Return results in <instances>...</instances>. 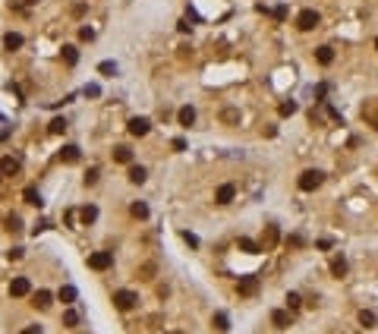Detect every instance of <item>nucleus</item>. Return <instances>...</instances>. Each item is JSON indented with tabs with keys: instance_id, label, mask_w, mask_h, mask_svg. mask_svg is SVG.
<instances>
[{
	"instance_id": "nucleus-12",
	"label": "nucleus",
	"mask_w": 378,
	"mask_h": 334,
	"mask_svg": "<svg viewBox=\"0 0 378 334\" xmlns=\"http://www.w3.org/2000/svg\"><path fill=\"white\" fill-rule=\"evenodd\" d=\"M347 268H350V265H347L343 255H334V259H331V275L334 278H343V275H347Z\"/></svg>"
},
{
	"instance_id": "nucleus-6",
	"label": "nucleus",
	"mask_w": 378,
	"mask_h": 334,
	"mask_svg": "<svg viewBox=\"0 0 378 334\" xmlns=\"http://www.w3.org/2000/svg\"><path fill=\"white\" fill-rule=\"evenodd\" d=\"M126 126H130V133H133V136H145V133L151 130L148 117H133V120H130V123H126Z\"/></svg>"
},
{
	"instance_id": "nucleus-31",
	"label": "nucleus",
	"mask_w": 378,
	"mask_h": 334,
	"mask_svg": "<svg viewBox=\"0 0 378 334\" xmlns=\"http://www.w3.org/2000/svg\"><path fill=\"white\" fill-rule=\"evenodd\" d=\"M221 120H224V123H236V120H239V110H234V107H227L224 114H221Z\"/></svg>"
},
{
	"instance_id": "nucleus-13",
	"label": "nucleus",
	"mask_w": 378,
	"mask_h": 334,
	"mask_svg": "<svg viewBox=\"0 0 378 334\" xmlns=\"http://www.w3.org/2000/svg\"><path fill=\"white\" fill-rule=\"evenodd\" d=\"M3 48L6 50H19L22 48V35H19V32H6V35H3Z\"/></svg>"
},
{
	"instance_id": "nucleus-23",
	"label": "nucleus",
	"mask_w": 378,
	"mask_h": 334,
	"mask_svg": "<svg viewBox=\"0 0 378 334\" xmlns=\"http://www.w3.org/2000/svg\"><path fill=\"white\" fill-rule=\"evenodd\" d=\"M130 215H133V218H139V221H142V218H148V205H145V202H133Z\"/></svg>"
},
{
	"instance_id": "nucleus-21",
	"label": "nucleus",
	"mask_w": 378,
	"mask_h": 334,
	"mask_svg": "<svg viewBox=\"0 0 378 334\" xmlns=\"http://www.w3.org/2000/svg\"><path fill=\"white\" fill-rule=\"evenodd\" d=\"M79 218L85 221V224H94V221H98V208H94V205H85V208L79 211Z\"/></svg>"
},
{
	"instance_id": "nucleus-44",
	"label": "nucleus",
	"mask_w": 378,
	"mask_h": 334,
	"mask_svg": "<svg viewBox=\"0 0 378 334\" xmlns=\"http://www.w3.org/2000/svg\"><path fill=\"white\" fill-rule=\"evenodd\" d=\"M375 50H378V38H375Z\"/></svg>"
},
{
	"instance_id": "nucleus-19",
	"label": "nucleus",
	"mask_w": 378,
	"mask_h": 334,
	"mask_svg": "<svg viewBox=\"0 0 378 334\" xmlns=\"http://www.w3.org/2000/svg\"><path fill=\"white\" fill-rule=\"evenodd\" d=\"M114 161H120V164H130V161H133V151L126 148V145H117V148H114Z\"/></svg>"
},
{
	"instance_id": "nucleus-22",
	"label": "nucleus",
	"mask_w": 378,
	"mask_h": 334,
	"mask_svg": "<svg viewBox=\"0 0 378 334\" xmlns=\"http://www.w3.org/2000/svg\"><path fill=\"white\" fill-rule=\"evenodd\" d=\"M214 331H221V334L230 331V319H227L224 312H218V315H214Z\"/></svg>"
},
{
	"instance_id": "nucleus-11",
	"label": "nucleus",
	"mask_w": 378,
	"mask_h": 334,
	"mask_svg": "<svg viewBox=\"0 0 378 334\" xmlns=\"http://www.w3.org/2000/svg\"><path fill=\"white\" fill-rule=\"evenodd\" d=\"M60 161L76 164V161H79V145H63V148H60Z\"/></svg>"
},
{
	"instance_id": "nucleus-38",
	"label": "nucleus",
	"mask_w": 378,
	"mask_h": 334,
	"mask_svg": "<svg viewBox=\"0 0 378 334\" xmlns=\"http://www.w3.org/2000/svg\"><path fill=\"white\" fill-rule=\"evenodd\" d=\"M6 227H10V230H19V227H22V221L16 218V215H10V218H6Z\"/></svg>"
},
{
	"instance_id": "nucleus-42",
	"label": "nucleus",
	"mask_w": 378,
	"mask_h": 334,
	"mask_svg": "<svg viewBox=\"0 0 378 334\" xmlns=\"http://www.w3.org/2000/svg\"><path fill=\"white\" fill-rule=\"evenodd\" d=\"M25 3H38V0H25Z\"/></svg>"
},
{
	"instance_id": "nucleus-20",
	"label": "nucleus",
	"mask_w": 378,
	"mask_h": 334,
	"mask_svg": "<svg viewBox=\"0 0 378 334\" xmlns=\"http://www.w3.org/2000/svg\"><path fill=\"white\" fill-rule=\"evenodd\" d=\"M50 299H54V296H50V290H38V293H35V303H32V306H38V309H47Z\"/></svg>"
},
{
	"instance_id": "nucleus-10",
	"label": "nucleus",
	"mask_w": 378,
	"mask_h": 334,
	"mask_svg": "<svg viewBox=\"0 0 378 334\" xmlns=\"http://www.w3.org/2000/svg\"><path fill=\"white\" fill-rule=\"evenodd\" d=\"M22 199L29 202V205H35V208H41V205H45V199H41V192L35 190V186H25V190H22Z\"/></svg>"
},
{
	"instance_id": "nucleus-27",
	"label": "nucleus",
	"mask_w": 378,
	"mask_h": 334,
	"mask_svg": "<svg viewBox=\"0 0 378 334\" xmlns=\"http://www.w3.org/2000/svg\"><path fill=\"white\" fill-rule=\"evenodd\" d=\"M73 299H76V287H70V284L60 287V303H73Z\"/></svg>"
},
{
	"instance_id": "nucleus-37",
	"label": "nucleus",
	"mask_w": 378,
	"mask_h": 334,
	"mask_svg": "<svg viewBox=\"0 0 378 334\" xmlns=\"http://www.w3.org/2000/svg\"><path fill=\"white\" fill-rule=\"evenodd\" d=\"M101 95V85H85V98H98Z\"/></svg>"
},
{
	"instance_id": "nucleus-41",
	"label": "nucleus",
	"mask_w": 378,
	"mask_h": 334,
	"mask_svg": "<svg viewBox=\"0 0 378 334\" xmlns=\"http://www.w3.org/2000/svg\"><path fill=\"white\" fill-rule=\"evenodd\" d=\"M22 334H41V328H38V325H29V328H25Z\"/></svg>"
},
{
	"instance_id": "nucleus-32",
	"label": "nucleus",
	"mask_w": 378,
	"mask_h": 334,
	"mask_svg": "<svg viewBox=\"0 0 378 334\" xmlns=\"http://www.w3.org/2000/svg\"><path fill=\"white\" fill-rule=\"evenodd\" d=\"M180 237H183V243H189V246H192V249H195V246H199V237H195V234H189V230H183V234H180Z\"/></svg>"
},
{
	"instance_id": "nucleus-17",
	"label": "nucleus",
	"mask_w": 378,
	"mask_h": 334,
	"mask_svg": "<svg viewBox=\"0 0 378 334\" xmlns=\"http://www.w3.org/2000/svg\"><path fill=\"white\" fill-rule=\"evenodd\" d=\"M315 60H319L322 66H328V63H334V50H331L328 45H325V48H319V50H315Z\"/></svg>"
},
{
	"instance_id": "nucleus-9",
	"label": "nucleus",
	"mask_w": 378,
	"mask_h": 334,
	"mask_svg": "<svg viewBox=\"0 0 378 334\" xmlns=\"http://www.w3.org/2000/svg\"><path fill=\"white\" fill-rule=\"evenodd\" d=\"M236 290H239V296H252L255 290H259V281H255V278H243L236 284Z\"/></svg>"
},
{
	"instance_id": "nucleus-4",
	"label": "nucleus",
	"mask_w": 378,
	"mask_h": 334,
	"mask_svg": "<svg viewBox=\"0 0 378 334\" xmlns=\"http://www.w3.org/2000/svg\"><path fill=\"white\" fill-rule=\"evenodd\" d=\"M319 19H322V16L315 13V10H303V13L296 16V29L299 32H312L315 25H319Z\"/></svg>"
},
{
	"instance_id": "nucleus-43",
	"label": "nucleus",
	"mask_w": 378,
	"mask_h": 334,
	"mask_svg": "<svg viewBox=\"0 0 378 334\" xmlns=\"http://www.w3.org/2000/svg\"><path fill=\"white\" fill-rule=\"evenodd\" d=\"M0 183H3V170H0Z\"/></svg>"
},
{
	"instance_id": "nucleus-39",
	"label": "nucleus",
	"mask_w": 378,
	"mask_h": 334,
	"mask_svg": "<svg viewBox=\"0 0 378 334\" xmlns=\"http://www.w3.org/2000/svg\"><path fill=\"white\" fill-rule=\"evenodd\" d=\"M170 145H174L177 151H186V139H174V142H170Z\"/></svg>"
},
{
	"instance_id": "nucleus-28",
	"label": "nucleus",
	"mask_w": 378,
	"mask_h": 334,
	"mask_svg": "<svg viewBox=\"0 0 378 334\" xmlns=\"http://www.w3.org/2000/svg\"><path fill=\"white\" fill-rule=\"evenodd\" d=\"M98 73L101 76H117V63H114V60H104V63L98 66Z\"/></svg>"
},
{
	"instance_id": "nucleus-45",
	"label": "nucleus",
	"mask_w": 378,
	"mask_h": 334,
	"mask_svg": "<svg viewBox=\"0 0 378 334\" xmlns=\"http://www.w3.org/2000/svg\"><path fill=\"white\" fill-rule=\"evenodd\" d=\"M375 126H378V123H375Z\"/></svg>"
},
{
	"instance_id": "nucleus-18",
	"label": "nucleus",
	"mask_w": 378,
	"mask_h": 334,
	"mask_svg": "<svg viewBox=\"0 0 378 334\" xmlns=\"http://www.w3.org/2000/svg\"><path fill=\"white\" fill-rule=\"evenodd\" d=\"M145 180H148V170L139 167V164H133L130 167V183H145Z\"/></svg>"
},
{
	"instance_id": "nucleus-29",
	"label": "nucleus",
	"mask_w": 378,
	"mask_h": 334,
	"mask_svg": "<svg viewBox=\"0 0 378 334\" xmlns=\"http://www.w3.org/2000/svg\"><path fill=\"white\" fill-rule=\"evenodd\" d=\"M359 325H363V328H372V325H375V312L363 309V312H359Z\"/></svg>"
},
{
	"instance_id": "nucleus-1",
	"label": "nucleus",
	"mask_w": 378,
	"mask_h": 334,
	"mask_svg": "<svg viewBox=\"0 0 378 334\" xmlns=\"http://www.w3.org/2000/svg\"><path fill=\"white\" fill-rule=\"evenodd\" d=\"M322 183H325V174H322V170H306V174L299 177V190H303V192H315Z\"/></svg>"
},
{
	"instance_id": "nucleus-16",
	"label": "nucleus",
	"mask_w": 378,
	"mask_h": 334,
	"mask_svg": "<svg viewBox=\"0 0 378 334\" xmlns=\"http://www.w3.org/2000/svg\"><path fill=\"white\" fill-rule=\"evenodd\" d=\"M19 167H22V164H19V158H13V155L0 161V170H3V177H6V174H16V170H19Z\"/></svg>"
},
{
	"instance_id": "nucleus-8",
	"label": "nucleus",
	"mask_w": 378,
	"mask_h": 334,
	"mask_svg": "<svg viewBox=\"0 0 378 334\" xmlns=\"http://www.w3.org/2000/svg\"><path fill=\"white\" fill-rule=\"evenodd\" d=\"M271 325H274V328H281V331L290 328V312L287 309H274L271 312Z\"/></svg>"
},
{
	"instance_id": "nucleus-14",
	"label": "nucleus",
	"mask_w": 378,
	"mask_h": 334,
	"mask_svg": "<svg viewBox=\"0 0 378 334\" xmlns=\"http://www.w3.org/2000/svg\"><path fill=\"white\" fill-rule=\"evenodd\" d=\"M177 120H180V123H183V126H192V123H195V107H192V104L180 107V114H177Z\"/></svg>"
},
{
	"instance_id": "nucleus-25",
	"label": "nucleus",
	"mask_w": 378,
	"mask_h": 334,
	"mask_svg": "<svg viewBox=\"0 0 378 334\" xmlns=\"http://www.w3.org/2000/svg\"><path fill=\"white\" fill-rule=\"evenodd\" d=\"M63 325H66V328H76V325H79V312H76V309H66V312H63Z\"/></svg>"
},
{
	"instance_id": "nucleus-15",
	"label": "nucleus",
	"mask_w": 378,
	"mask_h": 334,
	"mask_svg": "<svg viewBox=\"0 0 378 334\" xmlns=\"http://www.w3.org/2000/svg\"><path fill=\"white\" fill-rule=\"evenodd\" d=\"M60 54H63L66 66H76V63H79V50H76L73 45H63V50H60Z\"/></svg>"
},
{
	"instance_id": "nucleus-2",
	"label": "nucleus",
	"mask_w": 378,
	"mask_h": 334,
	"mask_svg": "<svg viewBox=\"0 0 378 334\" xmlns=\"http://www.w3.org/2000/svg\"><path fill=\"white\" fill-rule=\"evenodd\" d=\"M110 265H114V252H107V249L89 255V268H94V271H107Z\"/></svg>"
},
{
	"instance_id": "nucleus-24",
	"label": "nucleus",
	"mask_w": 378,
	"mask_h": 334,
	"mask_svg": "<svg viewBox=\"0 0 378 334\" xmlns=\"http://www.w3.org/2000/svg\"><path fill=\"white\" fill-rule=\"evenodd\" d=\"M239 249L249 252V255H255V252H259V243H252L249 237H239Z\"/></svg>"
},
{
	"instance_id": "nucleus-34",
	"label": "nucleus",
	"mask_w": 378,
	"mask_h": 334,
	"mask_svg": "<svg viewBox=\"0 0 378 334\" xmlns=\"http://www.w3.org/2000/svg\"><path fill=\"white\" fill-rule=\"evenodd\" d=\"M79 38H82V41H92V38H94V29H92V25H82V29H79Z\"/></svg>"
},
{
	"instance_id": "nucleus-3",
	"label": "nucleus",
	"mask_w": 378,
	"mask_h": 334,
	"mask_svg": "<svg viewBox=\"0 0 378 334\" xmlns=\"http://www.w3.org/2000/svg\"><path fill=\"white\" fill-rule=\"evenodd\" d=\"M136 303H139V296H136L133 290H117V293H114V306H117V309H123V312H130Z\"/></svg>"
},
{
	"instance_id": "nucleus-36",
	"label": "nucleus",
	"mask_w": 378,
	"mask_h": 334,
	"mask_svg": "<svg viewBox=\"0 0 378 334\" xmlns=\"http://www.w3.org/2000/svg\"><path fill=\"white\" fill-rule=\"evenodd\" d=\"M278 243V227H268V237H265V246H274Z\"/></svg>"
},
{
	"instance_id": "nucleus-26",
	"label": "nucleus",
	"mask_w": 378,
	"mask_h": 334,
	"mask_svg": "<svg viewBox=\"0 0 378 334\" xmlns=\"http://www.w3.org/2000/svg\"><path fill=\"white\" fill-rule=\"evenodd\" d=\"M47 130H50V133H54V136H60V133H66V120H63V117H57V120H50V126H47Z\"/></svg>"
},
{
	"instance_id": "nucleus-33",
	"label": "nucleus",
	"mask_w": 378,
	"mask_h": 334,
	"mask_svg": "<svg viewBox=\"0 0 378 334\" xmlns=\"http://www.w3.org/2000/svg\"><path fill=\"white\" fill-rule=\"evenodd\" d=\"M299 303H303L299 293H287V309H299Z\"/></svg>"
},
{
	"instance_id": "nucleus-5",
	"label": "nucleus",
	"mask_w": 378,
	"mask_h": 334,
	"mask_svg": "<svg viewBox=\"0 0 378 334\" xmlns=\"http://www.w3.org/2000/svg\"><path fill=\"white\" fill-rule=\"evenodd\" d=\"M234 195H236V186L224 183V186H218V192H214V202H218V205H230V202H234Z\"/></svg>"
},
{
	"instance_id": "nucleus-35",
	"label": "nucleus",
	"mask_w": 378,
	"mask_h": 334,
	"mask_svg": "<svg viewBox=\"0 0 378 334\" xmlns=\"http://www.w3.org/2000/svg\"><path fill=\"white\" fill-rule=\"evenodd\" d=\"M98 183V167H92L89 174H85V186H94Z\"/></svg>"
},
{
	"instance_id": "nucleus-40",
	"label": "nucleus",
	"mask_w": 378,
	"mask_h": 334,
	"mask_svg": "<svg viewBox=\"0 0 378 334\" xmlns=\"http://www.w3.org/2000/svg\"><path fill=\"white\" fill-rule=\"evenodd\" d=\"M151 275H154V265H145V268H142V278H145V281H148Z\"/></svg>"
},
{
	"instance_id": "nucleus-30",
	"label": "nucleus",
	"mask_w": 378,
	"mask_h": 334,
	"mask_svg": "<svg viewBox=\"0 0 378 334\" xmlns=\"http://www.w3.org/2000/svg\"><path fill=\"white\" fill-rule=\"evenodd\" d=\"M296 114V101H284L281 104V117H293Z\"/></svg>"
},
{
	"instance_id": "nucleus-7",
	"label": "nucleus",
	"mask_w": 378,
	"mask_h": 334,
	"mask_svg": "<svg viewBox=\"0 0 378 334\" xmlns=\"http://www.w3.org/2000/svg\"><path fill=\"white\" fill-rule=\"evenodd\" d=\"M29 290H32L29 278H13V284H10V293L13 296H29Z\"/></svg>"
}]
</instances>
